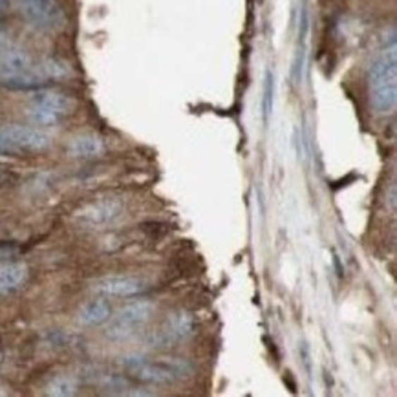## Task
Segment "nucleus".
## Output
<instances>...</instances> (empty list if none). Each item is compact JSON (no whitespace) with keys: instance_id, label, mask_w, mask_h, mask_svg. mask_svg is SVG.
I'll list each match as a JSON object with an SVG mask.
<instances>
[{"instance_id":"14","label":"nucleus","mask_w":397,"mask_h":397,"mask_svg":"<svg viewBox=\"0 0 397 397\" xmlns=\"http://www.w3.org/2000/svg\"><path fill=\"white\" fill-rule=\"evenodd\" d=\"M46 393L54 397H72L77 393V381L70 375H57L48 383Z\"/></svg>"},{"instance_id":"18","label":"nucleus","mask_w":397,"mask_h":397,"mask_svg":"<svg viewBox=\"0 0 397 397\" xmlns=\"http://www.w3.org/2000/svg\"><path fill=\"white\" fill-rule=\"evenodd\" d=\"M13 251H15V248H11V245H0V258L11 257Z\"/></svg>"},{"instance_id":"16","label":"nucleus","mask_w":397,"mask_h":397,"mask_svg":"<svg viewBox=\"0 0 397 397\" xmlns=\"http://www.w3.org/2000/svg\"><path fill=\"white\" fill-rule=\"evenodd\" d=\"M41 75L44 77V81H59V79H64L70 73V68L59 59H44L41 63L37 64Z\"/></svg>"},{"instance_id":"7","label":"nucleus","mask_w":397,"mask_h":397,"mask_svg":"<svg viewBox=\"0 0 397 397\" xmlns=\"http://www.w3.org/2000/svg\"><path fill=\"white\" fill-rule=\"evenodd\" d=\"M123 205L116 198H104L77 212V221L86 229H106L121 216Z\"/></svg>"},{"instance_id":"4","label":"nucleus","mask_w":397,"mask_h":397,"mask_svg":"<svg viewBox=\"0 0 397 397\" xmlns=\"http://www.w3.org/2000/svg\"><path fill=\"white\" fill-rule=\"evenodd\" d=\"M154 313V304L149 300H135V303L123 306L118 313L109 319L106 326V337L112 341H123L130 337L138 328L149 322Z\"/></svg>"},{"instance_id":"2","label":"nucleus","mask_w":397,"mask_h":397,"mask_svg":"<svg viewBox=\"0 0 397 397\" xmlns=\"http://www.w3.org/2000/svg\"><path fill=\"white\" fill-rule=\"evenodd\" d=\"M0 85L9 90H39L46 81L32 57L9 42L0 51Z\"/></svg>"},{"instance_id":"12","label":"nucleus","mask_w":397,"mask_h":397,"mask_svg":"<svg viewBox=\"0 0 397 397\" xmlns=\"http://www.w3.org/2000/svg\"><path fill=\"white\" fill-rule=\"evenodd\" d=\"M112 317V307L110 304L104 300V298H95V300H90L86 303L85 306L79 310V322L83 326H97L106 322Z\"/></svg>"},{"instance_id":"11","label":"nucleus","mask_w":397,"mask_h":397,"mask_svg":"<svg viewBox=\"0 0 397 397\" xmlns=\"http://www.w3.org/2000/svg\"><path fill=\"white\" fill-rule=\"evenodd\" d=\"M66 152L70 158H77V159H90V158H97L101 154L104 152V143L101 141V138L92 134H85V135H77L73 138L66 147Z\"/></svg>"},{"instance_id":"9","label":"nucleus","mask_w":397,"mask_h":397,"mask_svg":"<svg viewBox=\"0 0 397 397\" xmlns=\"http://www.w3.org/2000/svg\"><path fill=\"white\" fill-rule=\"evenodd\" d=\"M143 282L134 276H106L94 284V293L101 297H134L143 291Z\"/></svg>"},{"instance_id":"15","label":"nucleus","mask_w":397,"mask_h":397,"mask_svg":"<svg viewBox=\"0 0 397 397\" xmlns=\"http://www.w3.org/2000/svg\"><path fill=\"white\" fill-rule=\"evenodd\" d=\"M26 116L30 118V121L35 123V125H41V127H55V125H59L63 121V116L51 112L48 109H42V106H37V104L28 106Z\"/></svg>"},{"instance_id":"1","label":"nucleus","mask_w":397,"mask_h":397,"mask_svg":"<svg viewBox=\"0 0 397 397\" xmlns=\"http://www.w3.org/2000/svg\"><path fill=\"white\" fill-rule=\"evenodd\" d=\"M370 104L377 114H390L397 103V48L386 46L368 70Z\"/></svg>"},{"instance_id":"17","label":"nucleus","mask_w":397,"mask_h":397,"mask_svg":"<svg viewBox=\"0 0 397 397\" xmlns=\"http://www.w3.org/2000/svg\"><path fill=\"white\" fill-rule=\"evenodd\" d=\"M271 109H273V73H266V81H264V97H262V114L264 121L267 123L269 119Z\"/></svg>"},{"instance_id":"8","label":"nucleus","mask_w":397,"mask_h":397,"mask_svg":"<svg viewBox=\"0 0 397 397\" xmlns=\"http://www.w3.org/2000/svg\"><path fill=\"white\" fill-rule=\"evenodd\" d=\"M193 331H195V319L189 313H172L167 321L163 322L161 328L152 335L150 343L156 348H167L189 338Z\"/></svg>"},{"instance_id":"20","label":"nucleus","mask_w":397,"mask_h":397,"mask_svg":"<svg viewBox=\"0 0 397 397\" xmlns=\"http://www.w3.org/2000/svg\"><path fill=\"white\" fill-rule=\"evenodd\" d=\"M6 6H8V0H0V11H4Z\"/></svg>"},{"instance_id":"13","label":"nucleus","mask_w":397,"mask_h":397,"mask_svg":"<svg viewBox=\"0 0 397 397\" xmlns=\"http://www.w3.org/2000/svg\"><path fill=\"white\" fill-rule=\"evenodd\" d=\"M28 280V267L20 262L0 264V295L11 293Z\"/></svg>"},{"instance_id":"10","label":"nucleus","mask_w":397,"mask_h":397,"mask_svg":"<svg viewBox=\"0 0 397 397\" xmlns=\"http://www.w3.org/2000/svg\"><path fill=\"white\" fill-rule=\"evenodd\" d=\"M30 104H37L42 109H48L51 112L59 114V116H68L73 109V99L70 95L63 94V92L55 90H35V94L32 95Z\"/></svg>"},{"instance_id":"19","label":"nucleus","mask_w":397,"mask_h":397,"mask_svg":"<svg viewBox=\"0 0 397 397\" xmlns=\"http://www.w3.org/2000/svg\"><path fill=\"white\" fill-rule=\"evenodd\" d=\"M9 44V41H8V37H6V33H4V30L0 28V51L4 50L6 46Z\"/></svg>"},{"instance_id":"5","label":"nucleus","mask_w":397,"mask_h":397,"mask_svg":"<svg viewBox=\"0 0 397 397\" xmlns=\"http://www.w3.org/2000/svg\"><path fill=\"white\" fill-rule=\"evenodd\" d=\"M51 143V138L44 130L24 125H4L0 127V154H11L18 150H44Z\"/></svg>"},{"instance_id":"3","label":"nucleus","mask_w":397,"mask_h":397,"mask_svg":"<svg viewBox=\"0 0 397 397\" xmlns=\"http://www.w3.org/2000/svg\"><path fill=\"white\" fill-rule=\"evenodd\" d=\"M123 366L128 372H132V375H135L138 379L156 384L187 379L195 372L193 365L185 361V359H180V357H169V359H163V361L150 362L145 357L127 355L123 357Z\"/></svg>"},{"instance_id":"6","label":"nucleus","mask_w":397,"mask_h":397,"mask_svg":"<svg viewBox=\"0 0 397 397\" xmlns=\"http://www.w3.org/2000/svg\"><path fill=\"white\" fill-rule=\"evenodd\" d=\"M26 20L39 30H57L63 26V11L55 0H17Z\"/></svg>"}]
</instances>
